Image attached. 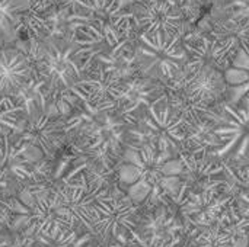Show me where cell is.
Wrapping results in <instances>:
<instances>
[{
    "instance_id": "cell-1",
    "label": "cell",
    "mask_w": 249,
    "mask_h": 247,
    "mask_svg": "<svg viewBox=\"0 0 249 247\" xmlns=\"http://www.w3.org/2000/svg\"><path fill=\"white\" fill-rule=\"evenodd\" d=\"M32 66L45 87L44 92L60 108L63 116L76 109L77 102L82 103L73 90L85 79L88 66L73 38L47 36L41 39L36 44Z\"/></svg>"
},
{
    "instance_id": "cell-2",
    "label": "cell",
    "mask_w": 249,
    "mask_h": 247,
    "mask_svg": "<svg viewBox=\"0 0 249 247\" xmlns=\"http://www.w3.org/2000/svg\"><path fill=\"white\" fill-rule=\"evenodd\" d=\"M184 32H137L134 64L139 76L166 83L187 64L188 52L182 39Z\"/></svg>"
},
{
    "instance_id": "cell-3",
    "label": "cell",
    "mask_w": 249,
    "mask_h": 247,
    "mask_svg": "<svg viewBox=\"0 0 249 247\" xmlns=\"http://www.w3.org/2000/svg\"><path fill=\"white\" fill-rule=\"evenodd\" d=\"M131 144H150L160 151L178 156L185 150L187 132L166 102H153L128 118Z\"/></svg>"
},
{
    "instance_id": "cell-4",
    "label": "cell",
    "mask_w": 249,
    "mask_h": 247,
    "mask_svg": "<svg viewBox=\"0 0 249 247\" xmlns=\"http://www.w3.org/2000/svg\"><path fill=\"white\" fill-rule=\"evenodd\" d=\"M178 157L182 163V185L178 195L201 194L228 183L226 165L214 160L206 153L179 151Z\"/></svg>"
},
{
    "instance_id": "cell-5",
    "label": "cell",
    "mask_w": 249,
    "mask_h": 247,
    "mask_svg": "<svg viewBox=\"0 0 249 247\" xmlns=\"http://www.w3.org/2000/svg\"><path fill=\"white\" fill-rule=\"evenodd\" d=\"M222 109V124L214 128L222 146L214 150V157H228L231 153L235 159L245 157L249 153V95L238 103L223 102Z\"/></svg>"
},
{
    "instance_id": "cell-6",
    "label": "cell",
    "mask_w": 249,
    "mask_h": 247,
    "mask_svg": "<svg viewBox=\"0 0 249 247\" xmlns=\"http://www.w3.org/2000/svg\"><path fill=\"white\" fill-rule=\"evenodd\" d=\"M130 17L139 31L178 33L184 32L185 17L182 10L166 0H143L117 15V20Z\"/></svg>"
},
{
    "instance_id": "cell-7",
    "label": "cell",
    "mask_w": 249,
    "mask_h": 247,
    "mask_svg": "<svg viewBox=\"0 0 249 247\" xmlns=\"http://www.w3.org/2000/svg\"><path fill=\"white\" fill-rule=\"evenodd\" d=\"M15 137L19 141L38 147L47 159L53 160L60 147L66 143V121L61 119V116L35 108L31 111L22 132H16Z\"/></svg>"
},
{
    "instance_id": "cell-8",
    "label": "cell",
    "mask_w": 249,
    "mask_h": 247,
    "mask_svg": "<svg viewBox=\"0 0 249 247\" xmlns=\"http://www.w3.org/2000/svg\"><path fill=\"white\" fill-rule=\"evenodd\" d=\"M174 80L196 100L210 106H219L229 93L225 71L214 66L198 68H182Z\"/></svg>"
},
{
    "instance_id": "cell-9",
    "label": "cell",
    "mask_w": 249,
    "mask_h": 247,
    "mask_svg": "<svg viewBox=\"0 0 249 247\" xmlns=\"http://www.w3.org/2000/svg\"><path fill=\"white\" fill-rule=\"evenodd\" d=\"M139 227V207L124 194H114L108 208L95 221L92 234L102 240H120Z\"/></svg>"
},
{
    "instance_id": "cell-10",
    "label": "cell",
    "mask_w": 249,
    "mask_h": 247,
    "mask_svg": "<svg viewBox=\"0 0 249 247\" xmlns=\"http://www.w3.org/2000/svg\"><path fill=\"white\" fill-rule=\"evenodd\" d=\"M209 33L214 41V55L226 70L241 48H249V17L232 15L229 19L216 22Z\"/></svg>"
},
{
    "instance_id": "cell-11",
    "label": "cell",
    "mask_w": 249,
    "mask_h": 247,
    "mask_svg": "<svg viewBox=\"0 0 249 247\" xmlns=\"http://www.w3.org/2000/svg\"><path fill=\"white\" fill-rule=\"evenodd\" d=\"M34 77V66L18 48L0 47V98L16 96Z\"/></svg>"
},
{
    "instance_id": "cell-12",
    "label": "cell",
    "mask_w": 249,
    "mask_h": 247,
    "mask_svg": "<svg viewBox=\"0 0 249 247\" xmlns=\"http://www.w3.org/2000/svg\"><path fill=\"white\" fill-rule=\"evenodd\" d=\"M31 9V0H0V47L18 38L19 28Z\"/></svg>"
},
{
    "instance_id": "cell-13",
    "label": "cell",
    "mask_w": 249,
    "mask_h": 247,
    "mask_svg": "<svg viewBox=\"0 0 249 247\" xmlns=\"http://www.w3.org/2000/svg\"><path fill=\"white\" fill-rule=\"evenodd\" d=\"M23 115V103L9 98H0V143L19 131Z\"/></svg>"
},
{
    "instance_id": "cell-14",
    "label": "cell",
    "mask_w": 249,
    "mask_h": 247,
    "mask_svg": "<svg viewBox=\"0 0 249 247\" xmlns=\"http://www.w3.org/2000/svg\"><path fill=\"white\" fill-rule=\"evenodd\" d=\"M193 247H233V237L220 223H216L200 233Z\"/></svg>"
},
{
    "instance_id": "cell-15",
    "label": "cell",
    "mask_w": 249,
    "mask_h": 247,
    "mask_svg": "<svg viewBox=\"0 0 249 247\" xmlns=\"http://www.w3.org/2000/svg\"><path fill=\"white\" fill-rule=\"evenodd\" d=\"M77 239V231L71 229L57 230L45 234H38L28 239L31 247H73Z\"/></svg>"
},
{
    "instance_id": "cell-16",
    "label": "cell",
    "mask_w": 249,
    "mask_h": 247,
    "mask_svg": "<svg viewBox=\"0 0 249 247\" xmlns=\"http://www.w3.org/2000/svg\"><path fill=\"white\" fill-rule=\"evenodd\" d=\"M108 1H109L111 7L115 12V16H117L124 9H128V7H131V6H134L137 3H142L143 0H108Z\"/></svg>"
},
{
    "instance_id": "cell-17",
    "label": "cell",
    "mask_w": 249,
    "mask_h": 247,
    "mask_svg": "<svg viewBox=\"0 0 249 247\" xmlns=\"http://www.w3.org/2000/svg\"><path fill=\"white\" fill-rule=\"evenodd\" d=\"M238 202H239V208H241L244 218L249 220V189L238 195Z\"/></svg>"
}]
</instances>
